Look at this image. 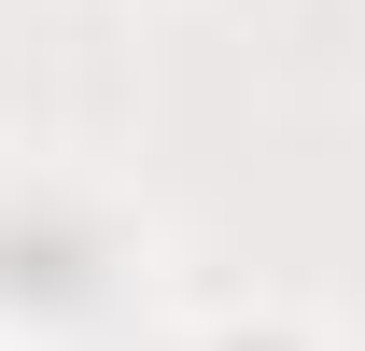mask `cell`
Returning <instances> with one entry per match:
<instances>
[{"instance_id":"cell-1","label":"cell","mask_w":365,"mask_h":351,"mask_svg":"<svg viewBox=\"0 0 365 351\" xmlns=\"http://www.w3.org/2000/svg\"><path fill=\"white\" fill-rule=\"evenodd\" d=\"M225 351H295V337H225Z\"/></svg>"}]
</instances>
